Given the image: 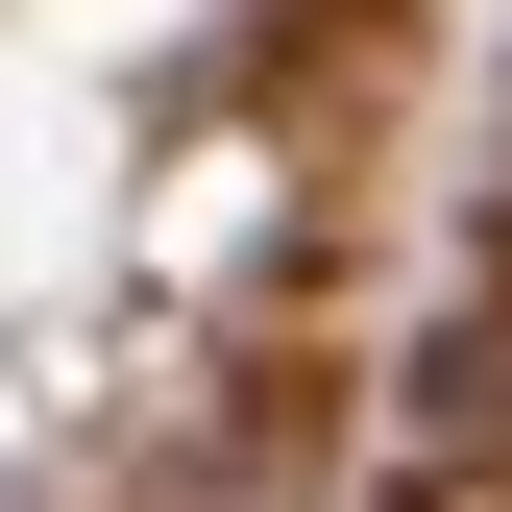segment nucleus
<instances>
[{"label":"nucleus","mask_w":512,"mask_h":512,"mask_svg":"<svg viewBox=\"0 0 512 512\" xmlns=\"http://www.w3.org/2000/svg\"><path fill=\"white\" fill-rule=\"evenodd\" d=\"M391 464H415V512H512V293H464V317L415 342Z\"/></svg>","instance_id":"f257e3e1"}]
</instances>
